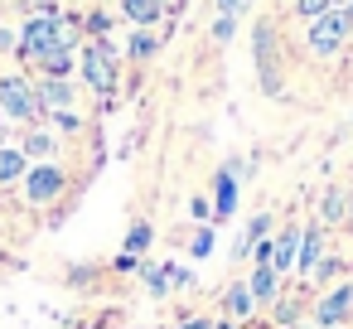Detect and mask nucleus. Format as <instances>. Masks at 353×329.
<instances>
[{"instance_id":"f257e3e1","label":"nucleus","mask_w":353,"mask_h":329,"mask_svg":"<svg viewBox=\"0 0 353 329\" xmlns=\"http://www.w3.org/2000/svg\"><path fill=\"white\" fill-rule=\"evenodd\" d=\"M73 44H78V30H73V20H63V15H34V20L25 25V54H30V59H44V54L73 49Z\"/></svg>"},{"instance_id":"f03ea898","label":"nucleus","mask_w":353,"mask_h":329,"mask_svg":"<svg viewBox=\"0 0 353 329\" xmlns=\"http://www.w3.org/2000/svg\"><path fill=\"white\" fill-rule=\"evenodd\" d=\"M348 15L343 10H324L319 20H310V34H305V44H310V54H319V59H329V54H339V44L348 39Z\"/></svg>"},{"instance_id":"7ed1b4c3","label":"nucleus","mask_w":353,"mask_h":329,"mask_svg":"<svg viewBox=\"0 0 353 329\" xmlns=\"http://www.w3.org/2000/svg\"><path fill=\"white\" fill-rule=\"evenodd\" d=\"M83 78H88V88H97L102 97H112V88H117V49L107 39H97V44L83 49Z\"/></svg>"},{"instance_id":"20e7f679","label":"nucleus","mask_w":353,"mask_h":329,"mask_svg":"<svg viewBox=\"0 0 353 329\" xmlns=\"http://www.w3.org/2000/svg\"><path fill=\"white\" fill-rule=\"evenodd\" d=\"M256 73H261V92L266 97H281V73H276V25L271 20H256Z\"/></svg>"},{"instance_id":"39448f33","label":"nucleus","mask_w":353,"mask_h":329,"mask_svg":"<svg viewBox=\"0 0 353 329\" xmlns=\"http://www.w3.org/2000/svg\"><path fill=\"white\" fill-rule=\"evenodd\" d=\"M63 184H68V175H63L54 160H39V165L25 170V199H30V203H54V199L63 194Z\"/></svg>"},{"instance_id":"423d86ee","label":"nucleus","mask_w":353,"mask_h":329,"mask_svg":"<svg viewBox=\"0 0 353 329\" xmlns=\"http://www.w3.org/2000/svg\"><path fill=\"white\" fill-rule=\"evenodd\" d=\"M0 112L10 121H34L39 117V102H34V88L25 78H0Z\"/></svg>"},{"instance_id":"0eeeda50","label":"nucleus","mask_w":353,"mask_h":329,"mask_svg":"<svg viewBox=\"0 0 353 329\" xmlns=\"http://www.w3.org/2000/svg\"><path fill=\"white\" fill-rule=\"evenodd\" d=\"M348 315H353V281H343V286H334L314 300V324L319 329H339Z\"/></svg>"},{"instance_id":"6e6552de","label":"nucleus","mask_w":353,"mask_h":329,"mask_svg":"<svg viewBox=\"0 0 353 329\" xmlns=\"http://www.w3.org/2000/svg\"><path fill=\"white\" fill-rule=\"evenodd\" d=\"M237 175H228V170H218V179H213V223H228L232 213H237Z\"/></svg>"},{"instance_id":"1a4fd4ad","label":"nucleus","mask_w":353,"mask_h":329,"mask_svg":"<svg viewBox=\"0 0 353 329\" xmlns=\"http://www.w3.org/2000/svg\"><path fill=\"white\" fill-rule=\"evenodd\" d=\"M319 252H324V232H319V223L314 228H300V252H295V271L310 281L314 276V266H319Z\"/></svg>"},{"instance_id":"9d476101","label":"nucleus","mask_w":353,"mask_h":329,"mask_svg":"<svg viewBox=\"0 0 353 329\" xmlns=\"http://www.w3.org/2000/svg\"><path fill=\"white\" fill-rule=\"evenodd\" d=\"M34 102H39V112H68L73 88H68L63 78H44V83H39V92H34Z\"/></svg>"},{"instance_id":"9b49d317","label":"nucleus","mask_w":353,"mask_h":329,"mask_svg":"<svg viewBox=\"0 0 353 329\" xmlns=\"http://www.w3.org/2000/svg\"><path fill=\"white\" fill-rule=\"evenodd\" d=\"M247 290H252V300H256V305H276V300H281V276H276L271 266H252Z\"/></svg>"},{"instance_id":"f8f14e48","label":"nucleus","mask_w":353,"mask_h":329,"mask_svg":"<svg viewBox=\"0 0 353 329\" xmlns=\"http://www.w3.org/2000/svg\"><path fill=\"white\" fill-rule=\"evenodd\" d=\"M295 252H300V228H285V232L276 237V257H271V271H276V276L295 271Z\"/></svg>"},{"instance_id":"ddd939ff","label":"nucleus","mask_w":353,"mask_h":329,"mask_svg":"<svg viewBox=\"0 0 353 329\" xmlns=\"http://www.w3.org/2000/svg\"><path fill=\"white\" fill-rule=\"evenodd\" d=\"M121 15L145 30V25H155V20L165 15V0H121Z\"/></svg>"},{"instance_id":"4468645a","label":"nucleus","mask_w":353,"mask_h":329,"mask_svg":"<svg viewBox=\"0 0 353 329\" xmlns=\"http://www.w3.org/2000/svg\"><path fill=\"white\" fill-rule=\"evenodd\" d=\"M25 170H30V160H25V150H20V146H0V184L25 179Z\"/></svg>"},{"instance_id":"2eb2a0df","label":"nucleus","mask_w":353,"mask_h":329,"mask_svg":"<svg viewBox=\"0 0 353 329\" xmlns=\"http://www.w3.org/2000/svg\"><path fill=\"white\" fill-rule=\"evenodd\" d=\"M348 218V189H329L324 199H319V223H343Z\"/></svg>"},{"instance_id":"dca6fc26","label":"nucleus","mask_w":353,"mask_h":329,"mask_svg":"<svg viewBox=\"0 0 353 329\" xmlns=\"http://www.w3.org/2000/svg\"><path fill=\"white\" fill-rule=\"evenodd\" d=\"M223 305H228V315H232V319H247V315L256 310V300H252L247 281H232V286H228V295H223Z\"/></svg>"},{"instance_id":"f3484780","label":"nucleus","mask_w":353,"mask_h":329,"mask_svg":"<svg viewBox=\"0 0 353 329\" xmlns=\"http://www.w3.org/2000/svg\"><path fill=\"white\" fill-rule=\"evenodd\" d=\"M266 232H271V213H256V218L247 223V232L237 237V247H232V252H237V257H252V247H256Z\"/></svg>"},{"instance_id":"a211bd4d","label":"nucleus","mask_w":353,"mask_h":329,"mask_svg":"<svg viewBox=\"0 0 353 329\" xmlns=\"http://www.w3.org/2000/svg\"><path fill=\"white\" fill-rule=\"evenodd\" d=\"M20 150H25V160H49L59 150V141H54V131H30Z\"/></svg>"},{"instance_id":"6ab92c4d","label":"nucleus","mask_w":353,"mask_h":329,"mask_svg":"<svg viewBox=\"0 0 353 329\" xmlns=\"http://www.w3.org/2000/svg\"><path fill=\"white\" fill-rule=\"evenodd\" d=\"M39 68H44V78H68V68H73V49H54V54H44Z\"/></svg>"},{"instance_id":"aec40b11","label":"nucleus","mask_w":353,"mask_h":329,"mask_svg":"<svg viewBox=\"0 0 353 329\" xmlns=\"http://www.w3.org/2000/svg\"><path fill=\"white\" fill-rule=\"evenodd\" d=\"M150 237H155V232H150V223H131V232H126V247H121V252H126V257H141V252L150 247Z\"/></svg>"},{"instance_id":"412c9836","label":"nucleus","mask_w":353,"mask_h":329,"mask_svg":"<svg viewBox=\"0 0 353 329\" xmlns=\"http://www.w3.org/2000/svg\"><path fill=\"white\" fill-rule=\"evenodd\" d=\"M155 49H160V39H155L150 30H136V34H131V44H126V54H131V59H150Z\"/></svg>"},{"instance_id":"4be33fe9","label":"nucleus","mask_w":353,"mask_h":329,"mask_svg":"<svg viewBox=\"0 0 353 329\" xmlns=\"http://www.w3.org/2000/svg\"><path fill=\"white\" fill-rule=\"evenodd\" d=\"M141 276H145L150 295H165V290H170V271H165V266H141Z\"/></svg>"},{"instance_id":"5701e85b","label":"nucleus","mask_w":353,"mask_h":329,"mask_svg":"<svg viewBox=\"0 0 353 329\" xmlns=\"http://www.w3.org/2000/svg\"><path fill=\"white\" fill-rule=\"evenodd\" d=\"M232 34H237V15H218V20H213V39H218V44H228Z\"/></svg>"},{"instance_id":"b1692460","label":"nucleus","mask_w":353,"mask_h":329,"mask_svg":"<svg viewBox=\"0 0 353 329\" xmlns=\"http://www.w3.org/2000/svg\"><path fill=\"white\" fill-rule=\"evenodd\" d=\"M208 252H213V232L203 228V232H194V242H189V257H199V261H203Z\"/></svg>"},{"instance_id":"393cba45","label":"nucleus","mask_w":353,"mask_h":329,"mask_svg":"<svg viewBox=\"0 0 353 329\" xmlns=\"http://www.w3.org/2000/svg\"><path fill=\"white\" fill-rule=\"evenodd\" d=\"M295 10H300L305 20H319V15H324V10H334V6H329V0H295Z\"/></svg>"},{"instance_id":"a878e982","label":"nucleus","mask_w":353,"mask_h":329,"mask_svg":"<svg viewBox=\"0 0 353 329\" xmlns=\"http://www.w3.org/2000/svg\"><path fill=\"white\" fill-rule=\"evenodd\" d=\"M276 319H281V324H295V305H290V300H276Z\"/></svg>"},{"instance_id":"bb28decb","label":"nucleus","mask_w":353,"mask_h":329,"mask_svg":"<svg viewBox=\"0 0 353 329\" xmlns=\"http://www.w3.org/2000/svg\"><path fill=\"white\" fill-rule=\"evenodd\" d=\"M189 208H194V218H213V203H208V199H203V194H199V199H194V203H189Z\"/></svg>"},{"instance_id":"cd10ccee","label":"nucleus","mask_w":353,"mask_h":329,"mask_svg":"<svg viewBox=\"0 0 353 329\" xmlns=\"http://www.w3.org/2000/svg\"><path fill=\"white\" fill-rule=\"evenodd\" d=\"M242 6H247V0H218V15H237Z\"/></svg>"},{"instance_id":"c85d7f7f","label":"nucleus","mask_w":353,"mask_h":329,"mask_svg":"<svg viewBox=\"0 0 353 329\" xmlns=\"http://www.w3.org/2000/svg\"><path fill=\"white\" fill-rule=\"evenodd\" d=\"M136 266H141V257H126V252L117 257V271H136Z\"/></svg>"},{"instance_id":"c756f323","label":"nucleus","mask_w":353,"mask_h":329,"mask_svg":"<svg viewBox=\"0 0 353 329\" xmlns=\"http://www.w3.org/2000/svg\"><path fill=\"white\" fill-rule=\"evenodd\" d=\"M179 329H213V324H208V319H184Z\"/></svg>"},{"instance_id":"7c9ffc66","label":"nucleus","mask_w":353,"mask_h":329,"mask_svg":"<svg viewBox=\"0 0 353 329\" xmlns=\"http://www.w3.org/2000/svg\"><path fill=\"white\" fill-rule=\"evenodd\" d=\"M10 44H15V34H10V30H0V49H10Z\"/></svg>"},{"instance_id":"2f4dec72","label":"nucleus","mask_w":353,"mask_h":329,"mask_svg":"<svg viewBox=\"0 0 353 329\" xmlns=\"http://www.w3.org/2000/svg\"><path fill=\"white\" fill-rule=\"evenodd\" d=\"M343 223H348V232H353V194H348V218H343Z\"/></svg>"},{"instance_id":"473e14b6","label":"nucleus","mask_w":353,"mask_h":329,"mask_svg":"<svg viewBox=\"0 0 353 329\" xmlns=\"http://www.w3.org/2000/svg\"><path fill=\"white\" fill-rule=\"evenodd\" d=\"M329 6H334V10H343V6H353V0H329Z\"/></svg>"},{"instance_id":"72a5a7b5","label":"nucleus","mask_w":353,"mask_h":329,"mask_svg":"<svg viewBox=\"0 0 353 329\" xmlns=\"http://www.w3.org/2000/svg\"><path fill=\"white\" fill-rule=\"evenodd\" d=\"M343 15H348V25H353V6H343Z\"/></svg>"},{"instance_id":"f704fd0d","label":"nucleus","mask_w":353,"mask_h":329,"mask_svg":"<svg viewBox=\"0 0 353 329\" xmlns=\"http://www.w3.org/2000/svg\"><path fill=\"white\" fill-rule=\"evenodd\" d=\"M213 329H232V324H213Z\"/></svg>"}]
</instances>
